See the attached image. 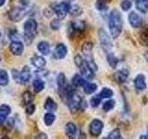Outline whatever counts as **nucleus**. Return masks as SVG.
Listing matches in <instances>:
<instances>
[{"instance_id":"28","label":"nucleus","mask_w":148,"mask_h":139,"mask_svg":"<svg viewBox=\"0 0 148 139\" xmlns=\"http://www.w3.org/2000/svg\"><path fill=\"white\" fill-rule=\"evenodd\" d=\"M113 95H114V92L111 90L110 88L105 87L100 92L99 96L101 97V98H110L111 96H113Z\"/></svg>"},{"instance_id":"21","label":"nucleus","mask_w":148,"mask_h":139,"mask_svg":"<svg viewBox=\"0 0 148 139\" xmlns=\"http://www.w3.org/2000/svg\"><path fill=\"white\" fill-rule=\"evenodd\" d=\"M45 109L47 111H49V112H53V111L57 110L58 105L52 98H51V97H48L45 103Z\"/></svg>"},{"instance_id":"1","label":"nucleus","mask_w":148,"mask_h":139,"mask_svg":"<svg viewBox=\"0 0 148 139\" xmlns=\"http://www.w3.org/2000/svg\"><path fill=\"white\" fill-rule=\"evenodd\" d=\"M108 28L111 36L114 39L118 38L122 32V18L117 9H113L109 14Z\"/></svg>"},{"instance_id":"12","label":"nucleus","mask_w":148,"mask_h":139,"mask_svg":"<svg viewBox=\"0 0 148 139\" xmlns=\"http://www.w3.org/2000/svg\"><path fill=\"white\" fill-rule=\"evenodd\" d=\"M134 86L137 91H143L146 88L145 77L143 74H138L134 79Z\"/></svg>"},{"instance_id":"22","label":"nucleus","mask_w":148,"mask_h":139,"mask_svg":"<svg viewBox=\"0 0 148 139\" xmlns=\"http://www.w3.org/2000/svg\"><path fill=\"white\" fill-rule=\"evenodd\" d=\"M57 83H58V90L59 92H61L65 90V88H66V77H65L64 73L60 72L58 76V79H57Z\"/></svg>"},{"instance_id":"25","label":"nucleus","mask_w":148,"mask_h":139,"mask_svg":"<svg viewBox=\"0 0 148 139\" xmlns=\"http://www.w3.org/2000/svg\"><path fill=\"white\" fill-rule=\"evenodd\" d=\"M32 87H34V89L35 92L39 93V92L44 90V88H45V82L40 80V79H36V80H34V82H32Z\"/></svg>"},{"instance_id":"2","label":"nucleus","mask_w":148,"mask_h":139,"mask_svg":"<svg viewBox=\"0 0 148 139\" xmlns=\"http://www.w3.org/2000/svg\"><path fill=\"white\" fill-rule=\"evenodd\" d=\"M66 96H67L68 106L71 112H76L79 109H83L82 106L83 107L85 106V102L83 101L82 96L80 95H78L74 90L68 92L66 94Z\"/></svg>"},{"instance_id":"38","label":"nucleus","mask_w":148,"mask_h":139,"mask_svg":"<svg viewBox=\"0 0 148 139\" xmlns=\"http://www.w3.org/2000/svg\"><path fill=\"white\" fill-rule=\"evenodd\" d=\"M50 26L52 28L53 30H58L59 27H60V21H59V19H55L50 23Z\"/></svg>"},{"instance_id":"20","label":"nucleus","mask_w":148,"mask_h":139,"mask_svg":"<svg viewBox=\"0 0 148 139\" xmlns=\"http://www.w3.org/2000/svg\"><path fill=\"white\" fill-rule=\"evenodd\" d=\"M37 48H38L41 54H43L45 56L49 55V53H50V45H48L47 42H45V41L40 42L38 45H37Z\"/></svg>"},{"instance_id":"26","label":"nucleus","mask_w":148,"mask_h":139,"mask_svg":"<svg viewBox=\"0 0 148 139\" xmlns=\"http://www.w3.org/2000/svg\"><path fill=\"white\" fill-rule=\"evenodd\" d=\"M69 14L74 17L80 16L82 13V8L80 6H77V5H74V6H71L69 7Z\"/></svg>"},{"instance_id":"8","label":"nucleus","mask_w":148,"mask_h":139,"mask_svg":"<svg viewBox=\"0 0 148 139\" xmlns=\"http://www.w3.org/2000/svg\"><path fill=\"white\" fill-rule=\"evenodd\" d=\"M69 2L67 1H63V2H60L58 4H56L53 6V10L57 15L58 19H64L66 17V15L69 13Z\"/></svg>"},{"instance_id":"33","label":"nucleus","mask_w":148,"mask_h":139,"mask_svg":"<svg viewBox=\"0 0 148 139\" xmlns=\"http://www.w3.org/2000/svg\"><path fill=\"white\" fill-rule=\"evenodd\" d=\"M23 102L28 105V104H30V103H32V100H34V96H32V95L31 94V93L29 91H27L25 92L24 94H23Z\"/></svg>"},{"instance_id":"30","label":"nucleus","mask_w":148,"mask_h":139,"mask_svg":"<svg viewBox=\"0 0 148 139\" xmlns=\"http://www.w3.org/2000/svg\"><path fill=\"white\" fill-rule=\"evenodd\" d=\"M114 107H115V101L113 99H109L108 101H106L103 104L102 109H103V110L106 111V112H108V111L114 109Z\"/></svg>"},{"instance_id":"36","label":"nucleus","mask_w":148,"mask_h":139,"mask_svg":"<svg viewBox=\"0 0 148 139\" xmlns=\"http://www.w3.org/2000/svg\"><path fill=\"white\" fill-rule=\"evenodd\" d=\"M11 112V109L9 108V107L8 105H2L1 107H0V113L5 115V116H8V114H10Z\"/></svg>"},{"instance_id":"6","label":"nucleus","mask_w":148,"mask_h":139,"mask_svg":"<svg viewBox=\"0 0 148 139\" xmlns=\"http://www.w3.org/2000/svg\"><path fill=\"white\" fill-rule=\"evenodd\" d=\"M12 76L13 79L18 83L21 85H25L30 81L31 78V71L28 66H24L21 72H18L17 70H12Z\"/></svg>"},{"instance_id":"19","label":"nucleus","mask_w":148,"mask_h":139,"mask_svg":"<svg viewBox=\"0 0 148 139\" xmlns=\"http://www.w3.org/2000/svg\"><path fill=\"white\" fill-rule=\"evenodd\" d=\"M85 29L84 21H72L71 23V30L72 32H80Z\"/></svg>"},{"instance_id":"13","label":"nucleus","mask_w":148,"mask_h":139,"mask_svg":"<svg viewBox=\"0 0 148 139\" xmlns=\"http://www.w3.org/2000/svg\"><path fill=\"white\" fill-rule=\"evenodd\" d=\"M9 48H10L12 54L16 56H21L23 52L24 46H23V44L21 41H12L10 45H9Z\"/></svg>"},{"instance_id":"11","label":"nucleus","mask_w":148,"mask_h":139,"mask_svg":"<svg viewBox=\"0 0 148 139\" xmlns=\"http://www.w3.org/2000/svg\"><path fill=\"white\" fill-rule=\"evenodd\" d=\"M128 20H129L130 24L133 28H140L143 25V19L140 17V15H138V14L134 11L129 14Z\"/></svg>"},{"instance_id":"43","label":"nucleus","mask_w":148,"mask_h":139,"mask_svg":"<svg viewBox=\"0 0 148 139\" xmlns=\"http://www.w3.org/2000/svg\"><path fill=\"white\" fill-rule=\"evenodd\" d=\"M145 59H146V61L148 62V50L145 53Z\"/></svg>"},{"instance_id":"18","label":"nucleus","mask_w":148,"mask_h":139,"mask_svg":"<svg viewBox=\"0 0 148 139\" xmlns=\"http://www.w3.org/2000/svg\"><path fill=\"white\" fill-rule=\"evenodd\" d=\"M32 63L36 68L43 69L45 66L46 61L43 57H40V56H34V57L32 58Z\"/></svg>"},{"instance_id":"39","label":"nucleus","mask_w":148,"mask_h":139,"mask_svg":"<svg viewBox=\"0 0 148 139\" xmlns=\"http://www.w3.org/2000/svg\"><path fill=\"white\" fill-rule=\"evenodd\" d=\"M34 110H35V105L34 104L30 103V104L27 105V107H26V113L27 114L31 115L34 112Z\"/></svg>"},{"instance_id":"31","label":"nucleus","mask_w":148,"mask_h":139,"mask_svg":"<svg viewBox=\"0 0 148 139\" xmlns=\"http://www.w3.org/2000/svg\"><path fill=\"white\" fill-rule=\"evenodd\" d=\"M55 119H56V116L52 113V112H47L45 115V123L47 125V126H50L55 122Z\"/></svg>"},{"instance_id":"15","label":"nucleus","mask_w":148,"mask_h":139,"mask_svg":"<svg viewBox=\"0 0 148 139\" xmlns=\"http://www.w3.org/2000/svg\"><path fill=\"white\" fill-rule=\"evenodd\" d=\"M65 133L69 139H75L77 136V127L73 122H68L65 126Z\"/></svg>"},{"instance_id":"49","label":"nucleus","mask_w":148,"mask_h":139,"mask_svg":"<svg viewBox=\"0 0 148 139\" xmlns=\"http://www.w3.org/2000/svg\"><path fill=\"white\" fill-rule=\"evenodd\" d=\"M0 61H1V58H0Z\"/></svg>"},{"instance_id":"23","label":"nucleus","mask_w":148,"mask_h":139,"mask_svg":"<svg viewBox=\"0 0 148 139\" xmlns=\"http://www.w3.org/2000/svg\"><path fill=\"white\" fill-rule=\"evenodd\" d=\"M85 83H86L85 79L83 78L82 75H80V74H75L72 78V83L77 87L83 86L85 85Z\"/></svg>"},{"instance_id":"32","label":"nucleus","mask_w":148,"mask_h":139,"mask_svg":"<svg viewBox=\"0 0 148 139\" xmlns=\"http://www.w3.org/2000/svg\"><path fill=\"white\" fill-rule=\"evenodd\" d=\"M106 138L108 139H123L119 129H114L112 132H110V133L106 136Z\"/></svg>"},{"instance_id":"7","label":"nucleus","mask_w":148,"mask_h":139,"mask_svg":"<svg viewBox=\"0 0 148 139\" xmlns=\"http://www.w3.org/2000/svg\"><path fill=\"white\" fill-rule=\"evenodd\" d=\"M98 36H99V41H100L102 49H103L106 53H110L111 49L113 47V45H112V41H111V38L108 35V34L104 29H100L98 32Z\"/></svg>"},{"instance_id":"3","label":"nucleus","mask_w":148,"mask_h":139,"mask_svg":"<svg viewBox=\"0 0 148 139\" xmlns=\"http://www.w3.org/2000/svg\"><path fill=\"white\" fill-rule=\"evenodd\" d=\"M37 34V22L34 19H29L24 23V40L27 45L32 44Z\"/></svg>"},{"instance_id":"34","label":"nucleus","mask_w":148,"mask_h":139,"mask_svg":"<svg viewBox=\"0 0 148 139\" xmlns=\"http://www.w3.org/2000/svg\"><path fill=\"white\" fill-rule=\"evenodd\" d=\"M101 100L102 98L98 96H95L94 97H92L91 98V101H90V103H91V106L92 107V108H96V107H98L99 104L101 103Z\"/></svg>"},{"instance_id":"46","label":"nucleus","mask_w":148,"mask_h":139,"mask_svg":"<svg viewBox=\"0 0 148 139\" xmlns=\"http://www.w3.org/2000/svg\"><path fill=\"white\" fill-rule=\"evenodd\" d=\"M147 133H148V126H147Z\"/></svg>"},{"instance_id":"9","label":"nucleus","mask_w":148,"mask_h":139,"mask_svg":"<svg viewBox=\"0 0 148 139\" xmlns=\"http://www.w3.org/2000/svg\"><path fill=\"white\" fill-rule=\"evenodd\" d=\"M104 128V123L103 122H101L98 119H95L94 120H92V122L90 123L89 126V132L92 136H99L102 131Z\"/></svg>"},{"instance_id":"14","label":"nucleus","mask_w":148,"mask_h":139,"mask_svg":"<svg viewBox=\"0 0 148 139\" xmlns=\"http://www.w3.org/2000/svg\"><path fill=\"white\" fill-rule=\"evenodd\" d=\"M129 77V71L126 69L119 70V71L116 72L114 74V79L115 81L119 83H123L126 82V80Z\"/></svg>"},{"instance_id":"4","label":"nucleus","mask_w":148,"mask_h":139,"mask_svg":"<svg viewBox=\"0 0 148 139\" xmlns=\"http://www.w3.org/2000/svg\"><path fill=\"white\" fill-rule=\"evenodd\" d=\"M82 52L86 63L88 64V66L91 68L92 72H96L97 71V65L95 62L94 57H92V44L90 42H86L82 45Z\"/></svg>"},{"instance_id":"29","label":"nucleus","mask_w":148,"mask_h":139,"mask_svg":"<svg viewBox=\"0 0 148 139\" xmlns=\"http://www.w3.org/2000/svg\"><path fill=\"white\" fill-rule=\"evenodd\" d=\"M8 83V75L6 71L0 70V85L5 86Z\"/></svg>"},{"instance_id":"40","label":"nucleus","mask_w":148,"mask_h":139,"mask_svg":"<svg viewBox=\"0 0 148 139\" xmlns=\"http://www.w3.org/2000/svg\"><path fill=\"white\" fill-rule=\"evenodd\" d=\"M34 139H47V136L45 133H40L38 136H36Z\"/></svg>"},{"instance_id":"47","label":"nucleus","mask_w":148,"mask_h":139,"mask_svg":"<svg viewBox=\"0 0 148 139\" xmlns=\"http://www.w3.org/2000/svg\"><path fill=\"white\" fill-rule=\"evenodd\" d=\"M103 139H108V138H106V137H105V138H103Z\"/></svg>"},{"instance_id":"42","label":"nucleus","mask_w":148,"mask_h":139,"mask_svg":"<svg viewBox=\"0 0 148 139\" xmlns=\"http://www.w3.org/2000/svg\"><path fill=\"white\" fill-rule=\"evenodd\" d=\"M139 139H148V133L145 134V136H141Z\"/></svg>"},{"instance_id":"16","label":"nucleus","mask_w":148,"mask_h":139,"mask_svg":"<svg viewBox=\"0 0 148 139\" xmlns=\"http://www.w3.org/2000/svg\"><path fill=\"white\" fill-rule=\"evenodd\" d=\"M68 52L67 46L63 44H58L55 48V57L58 59H62L66 57Z\"/></svg>"},{"instance_id":"35","label":"nucleus","mask_w":148,"mask_h":139,"mask_svg":"<svg viewBox=\"0 0 148 139\" xmlns=\"http://www.w3.org/2000/svg\"><path fill=\"white\" fill-rule=\"evenodd\" d=\"M141 42L145 45H148V28L143 31L141 34Z\"/></svg>"},{"instance_id":"41","label":"nucleus","mask_w":148,"mask_h":139,"mask_svg":"<svg viewBox=\"0 0 148 139\" xmlns=\"http://www.w3.org/2000/svg\"><path fill=\"white\" fill-rule=\"evenodd\" d=\"M6 120H7V116H5V115L0 113V125L3 124L5 122H6Z\"/></svg>"},{"instance_id":"27","label":"nucleus","mask_w":148,"mask_h":139,"mask_svg":"<svg viewBox=\"0 0 148 139\" xmlns=\"http://www.w3.org/2000/svg\"><path fill=\"white\" fill-rule=\"evenodd\" d=\"M108 62L112 68H116V67H117L118 63L119 62V60L113 53H108Z\"/></svg>"},{"instance_id":"10","label":"nucleus","mask_w":148,"mask_h":139,"mask_svg":"<svg viewBox=\"0 0 148 139\" xmlns=\"http://www.w3.org/2000/svg\"><path fill=\"white\" fill-rule=\"evenodd\" d=\"M26 8H20V7H16L12 8L8 13V18L10 19L13 21H18L22 20L24 18L25 14H26Z\"/></svg>"},{"instance_id":"17","label":"nucleus","mask_w":148,"mask_h":139,"mask_svg":"<svg viewBox=\"0 0 148 139\" xmlns=\"http://www.w3.org/2000/svg\"><path fill=\"white\" fill-rule=\"evenodd\" d=\"M135 7L141 13L148 12V0H135Z\"/></svg>"},{"instance_id":"45","label":"nucleus","mask_w":148,"mask_h":139,"mask_svg":"<svg viewBox=\"0 0 148 139\" xmlns=\"http://www.w3.org/2000/svg\"><path fill=\"white\" fill-rule=\"evenodd\" d=\"M1 139H9V138H8V136H4V137H2Z\"/></svg>"},{"instance_id":"44","label":"nucleus","mask_w":148,"mask_h":139,"mask_svg":"<svg viewBox=\"0 0 148 139\" xmlns=\"http://www.w3.org/2000/svg\"><path fill=\"white\" fill-rule=\"evenodd\" d=\"M5 1H6V0H0V7H2L5 4Z\"/></svg>"},{"instance_id":"24","label":"nucleus","mask_w":148,"mask_h":139,"mask_svg":"<svg viewBox=\"0 0 148 139\" xmlns=\"http://www.w3.org/2000/svg\"><path fill=\"white\" fill-rule=\"evenodd\" d=\"M96 89H97V85L92 83H85V85H83V91L87 95L92 94V93L96 91Z\"/></svg>"},{"instance_id":"5","label":"nucleus","mask_w":148,"mask_h":139,"mask_svg":"<svg viewBox=\"0 0 148 139\" xmlns=\"http://www.w3.org/2000/svg\"><path fill=\"white\" fill-rule=\"evenodd\" d=\"M74 62H75L76 66L80 69V72L82 77H84L86 79H92L95 77V72L92 71L91 68L88 66V64L86 61L82 58V56L76 55L74 58Z\"/></svg>"},{"instance_id":"48","label":"nucleus","mask_w":148,"mask_h":139,"mask_svg":"<svg viewBox=\"0 0 148 139\" xmlns=\"http://www.w3.org/2000/svg\"><path fill=\"white\" fill-rule=\"evenodd\" d=\"M0 37H1V32H0Z\"/></svg>"},{"instance_id":"37","label":"nucleus","mask_w":148,"mask_h":139,"mask_svg":"<svg viewBox=\"0 0 148 139\" xmlns=\"http://www.w3.org/2000/svg\"><path fill=\"white\" fill-rule=\"evenodd\" d=\"M120 7H121L124 11H128L132 8V2L130 0H123L121 4H120Z\"/></svg>"}]
</instances>
